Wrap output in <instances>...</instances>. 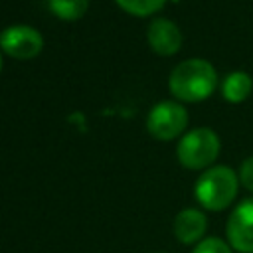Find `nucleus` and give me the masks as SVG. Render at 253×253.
Here are the masks:
<instances>
[{"label": "nucleus", "instance_id": "nucleus-1", "mask_svg": "<svg viewBox=\"0 0 253 253\" xmlns=\"http://www.w3.org/2000/svg\"><path fill=\"white\" fill-rule=\"evenodd\" d=\"M168 89L180 103L206 101L217 89V71L208 59H184L170 71Z\"/></svg>", "mask_w": 253, "mask_h": 253}, {"label": "nucleus", "instance_id": "nucleus-2", "mask_svg": "<svg viewBox=\"0 0 253 253\" xmlns=\"http://www.w3.org/2000/svg\"><path fill=\"white\" fill-rule=\"evenodd\" d=\"M239 176L225 164H213L198 176L194 184L196 202L208 211H221L233 204L239 192Z\"/></svg>", "mask_w": 253, "mask_h": 253}, {"label": "nucleus", "instance_id": "nucleus-3", "mask_svg": "<svg viewBox=\"0 0 253 253\" xmlns=\"http://www.w3.org/2000/svg\"><path fill=\"white\" fill-rule=\"evenodd\" d=\"M221 150V140L213 128L198 126L184 132L176 146L178 162L188 170H206L213 166Z\"/></svg>", "mask_w": 253, "mask_h": 253}, {"label": "nucleus", "instance_id": "nucleus-4", "mask_svg": "<svg viewBox=\"0 0 253 253\" xmlns=\"http://www.w3.org/2000/svg\"><path fill=\"white\" fill-rule=\"evenodd\" d=\"M188 111L180 101L164 99L158 101L146 115V130L156 140H174L186 132Z\"/></svg>", "mask_w": 253, "mask_h": 253}, {"label": "nucleus", "instance_id": "nucleus-5", "mask_svg": "<svg viewBox=\"0 0 253 253\" xmlns=\"http://www.w3.org/2000/svg\"><path fill=\"white\" fill-rule=\"evenodd\" d=\"M0 49L14 59H34L43 49V36L26 24H14L0 32Z\"/></svg>", "mask_w": 253, "mask_h": 253}, {"label": "nucleus", "instance_id": "nucleus-6", "mask_svg": "<svg viewBox=\"0 0 253 253\" xmlns=\"http://www.w3.org/2000/svg\"><path fill=\"white\" fill-rule=\"evenodd\" d=\"M225 235L233 251L253 253V196L243 198L231 210L225 223Z\"/></svg>", "mask_w": 253, "mask_h": 253}, {"label": "nucleus", "instance_id": "nucleus-7", "mask_svg": "<svg viewBox=\"0 0 253 253\" xmlns=\"http://www.w3.org/2000/svg\"><path fill=\"white\" fill-rule=\"evenodd\" d=\"M146 40H148L150 49L160 57L176 55L182 47V42H184L178 24L168 20V18H154L148 24Z\"/></svg>", "mask_w": 253, "mask_h": 253}, {"label": "nucleus", "instance_id": "nucleus-8", "mask_svg": "<svg viewBox=\"0 0 253 253\" xmlns=\"http://www.w3.org/2000/svg\"><path fill=\"white\" fill-rule=\"evenodd\" d=\"M208 229V217L198 208H184L176 213L172 231L174 237L184 245H196L204 239V233Z\"/></svg>", "mask_w": 253, "mask_h": 253}, {"label": "nucleus", "instance_id": "nucleus-9", "mask_svg": "<svg viewBox=\"0 0 253 253\" xmlns=\"http://www.w3.org/2000/svg\"><path fill=\"white\" fill-rule=\"evenodd\" d=\"M219 89H221V97L227 103L239 105V103H243L251 95V91H253V77L247 71H243V69H235V71H231V73H227L223 77Z\"/></svg>", "mask_w": 253, "mask_h": 253}, {"label": "nucleus", "instance_id": "nucleus-10", "mask_svg": "<svg viewBox=\"0 0 253 253\" xmlns=\"http://www.w3.org/2000/svg\"><path fill=\"white\" fill-rule=\"evenodd\" d=\"M47 8L55 18L73 22L85 16L89 8V0H47Z\"/></svg>", "mask_w": 253, "mask_h": 253}, {"label": "nucleus", "instance_id": "nucleus-11", "mask_svg": "<svg viewBox=\"0 0 253 253\" xmlns=\"http://www.w3.org/2000/svg\"><path fill=\"white\" fill-rule=\"evenodd\" d=\"M115 2L123 12L136 16V18L152 16L158 10H162L166 4V0H115Z\"/></svg>", "mask_w": 253, "mask_h": 253}, {"label": "nucleus", "instance_id": "nucleus-12", "mask_svg": "<svg viewBox=\"0 0 253 253\" xmlns=\"http://www.w3.org/2000/svg\"><path fill=\"white\" fill-rule=\"evenodd\" d=\"M192 253H233V247L221 237H204L194 245Z\"/></svg>", "mask_w": 253, "mask_h": 253}, {"label": "nucleus", "instance_id": "nucleus-13", "mask_svg": "<svg viewBox=\"0 0 253 253\" xmlns=\"http://www.w3.org/2000/svg\"><path fill=\"white\" fill-rule=\"evenodd\" d=\"M239 184L253 196V156H247L241 164H239Z\"/></svg>", "mask_w": 253, "mask_h": 253}, {"label": "nucleus", "instance_id": "nucleus-14", "mask_svg": "<svg viewBox=\"0 0 253 253\" xmlns=\"http://www.w3.org/2000/svg\"><path fill=\"white\" fill-rule=\"evenodd\" d=\"M2 51V49H0ZM0 71H2V53H0Z\"/></svg>", "mask_w": 253, "mask_h": 253}]
</instances>
